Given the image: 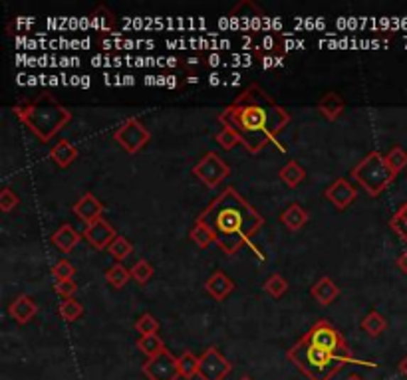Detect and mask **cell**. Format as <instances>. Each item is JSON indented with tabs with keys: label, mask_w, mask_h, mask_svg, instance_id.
<instances>
[{
	"label": "cell",
	"mask_w": 407,
	"mask_h": 380,
	"mask_svg": "<svg viewBox=\"0 0 407 380\" xmlns=\"http://www.w3.org/2000/svg\"><path fill=\"white\" fill-rule=\"evenodd\" d=\"M386 161H388L389 169L399 174L407 167V151L401 147H391L386 155Z\"/></svg>",
	"instance_id": "4dcf8cb0"
},
{
	"label": "cell",
	"mask_w": 407,
	"mask_h": 380,
	"mask_svg": "<svg viewBox=\"0 0 407 380\" xmlns=\"http://www.w3.org/2000/svg\"><path fill=\"white\" fill-rule=\"evenodd\" d=\"M136 347L139 349L141 354H146L147 359H153L157 354H161L165 351V342L159 335H146V337H139L136 342Z\"/></svg>",
	"instance_id": "603a6c76"
},
{
	"label": "cell",
	"mask_w": 407,
	"mask_h": 380,
	"mask_svg": "<svg viewBox=\"0 0 407 380\" xmlns=\"http://www.w3.org/2000/svg\"><path fill=\"white\" fill-rule=\"evenodd\" d=\"M177 364H179V376L185 380H193L199 376V357L191 351L181 352L177 357Z\"/></svg>",
	"instance_id": "44dd1931"
},
{
	"label": "cell",
	"mask_w": 407,
	"mask_h": 380,
	"mask_svg": "<svg viewBox=\"0 0 407 380\" xmlns=\"http://www.w3.org/2000/svg\"><path fill=\"white\" fill-rule=\"evenodd\" d=\"M12 111L30 133L42 142L52 141L72 121V111L50 94H42L34 99H24L14 105Z\"/></svg>",
	"instance_id": "277c9868"
},
{
	"label": "cell",
	"mask_w": 407,
	"mask_h": 380,
	"mask_svg": "<svg viewBox=\"0 0 407 380\" xmlns=\"http://www.w3.org/2000/svg\"><path fill=\"white\" fill-rule=\"evenodd\" d=\"M233 371L231 361L217 347H209L199 354V379L201 380H224Z\"/></svg>",
	"instance_id": "ba28073f"
},
{
	"label": "cell",
	"mask_w": 407,
	"mask_h": 380,
	"mask_svg": "<svg viewBox=\"0 0 407 380\" xmlns=\"http://www.w3.org/2000/svg\"><path fill=\"white\" fill-rule=\"evenodd\" d=\"M346 380H366V379H364L362 374H358V372H354V374H349V376Z\"/></svg>",
	"instance_id": "ab89813d"
},
{
	"label": "cell",
	"mask_w": 407,
	"mask_h": 380,
	"mask_svg": "<svg viewBox=\"0 0 407 380\" xmlns=\"http://www.w3.org/2000/svg\"><path fill=\"white\" fill-rule=\"evenodd\" d=\"M104 210L106 208H104L102 200L96 199L92 192H86V194L72 206V212H74L82 222H86V224H92V222L102 218Z\"/></svg>",
	"instance_id": "4fadbf2b"
},
{
	"label": "cell",
	"mask_w": 407,
	"mask_h": 380,
	"mask_svg": "<svg viewBox=\"0 0 407 380\" xmlns=\"http://www.w3.org/2000/svg\"><path fill=\"white\" fill-rule=\"evenodd\" d=\"M136 331L139 332V337L157 335V332H159V321H157L151 313H143L136 321Z\"/></svg>",
	"instance_id": "d6a6232c"
},
{
	"label": "cell",
	"mask_w": 407,
	"mask_h": 380,
	"mask_svg": "<svg viewBox=\"0 0 407 380\" xmlns=\"http://www.w3.org/2000/svg\"><path fill=\"white\" fill-rule=\"evenodd\" d=\"M264 291L274 297V299H278L282 295L288 291V281L281 276V274H272L266 281H264Z\"/></svg>",
	"instance_id": "f546056e"
},
{
	"label": "cell",
	"mask_w": 407,
	"mask_h": 380,
	"mask_svg": "<svg viewBox=\"0 0 407 380\" xmlns=\"http://www.w3.org/2000/svg\"><path fill=\"white\" fill-rule=\"evenodd\" d=\"M54 289H56V294L62 297V299H72L76 291H78V285L74 279H70V281H54Z\"/></svg>",
	"instance_id": "8d00e7d4"
},
{
	"label": "cell",
	"mask_w": 407,
	"mask_h": 380,
	"mask_svg": "<svg viewBox=\"0 0 407 380\" xmlns=\"http://www.w3.org/2000/svg\"><path fill=\"white\" fill-rule=\"evenodd\" d=\"M107 252L112 254V256L116 257V262H124L126 257H129L134 254V244L124 236H117L109 247H107Z\"/></svg>",
	"instance_id": "83f0119b"
},
{
	"label": "cell",
	"mask_w": 407,
	"mask_h": 380,
	"mask_svg": "<svg viewBox=\"0 0 407 380\" xmlns=\"http://www.w3.org/2000/svg\"><path fill=\"white\" fill-rule=\"evenodd\" d=\"M396 172L389 169L386 155L378 151L368 152L362 161L352 169V179L358 182L362 189H366L369 196H379L384 190L388 189L391 182L396 181Z\"/></svg>",
	"instance_id": "5b68a950"
},
{
	"label": "cell",
	"mask_w": 407,
	"mask_h": 380,
	"mask_svg": "<svg viewBox=\"0 0 407 380\" xmlns=\"http://www.w3.org/2000/svg\"><path fill=\"white\" fill-rule=\"evenodd\" d=\"M78 149L68 139H62L50 149V159L56 162L60 169H68L70 164L78 159Z\"/></svg>",
	"instance_id": "ac0fdd59"
},
{
	"label": "cell",
	"mask_w": 407,
	"mask_h": 380,
	"mask_svg": "<svg viewBox=\"0 0 407 380\" xmlns=\"http://www.w3.org/2000/svg\"><path fill=\"white\" fill-rule=\"evenodd\" d=\"M153 266L147 259H137L134 267H131V277L136 279L139 285H146L151 277H153Z\"/></svg>",
	"instance_id": "1f68e13d"
},
{
	"label": "cell",
	"mask_w": 407,
	"mask_h": 380,
	"mask_svg": "<svg viewBox=\"0 0 407 380\" xmlns=\"http://www.w3.org/2000/svg\"><path fill=\"white\" fill-rule=\"evenodd\" d=\"M205 291L211 295L215 301H224V299L234 291V281L227 276L224 272L217 269V272H213L211 277L205 281Z\"/></svg>",
	"instance_id": "5bb4252c"
},
{
	"label": "cell",
	"mask_w": 407,
	"mask_h": 380,
	"mask_svg": "<svg viewBox=\"0 0 407 380\" xmlns=\"http://www.w3.org/2000/svg\"><path fill=\"white\" fill-rule=\"evenodd\" d=\"M215 141L223 147V151H231V149H234V147L241 142V139H239V135L234 133V131H231V129L223 127L219 133L215 135Z\"/></svg>",
	"instance_id": "e575fe53"
},
{
	"label": "cell",
	"mask_w": 407,
	"mask_h": 380,
	"mask_svg": "<svg viewBox=\"0 0 407 380\" xmlns=\"http://www.w3.org/2000/svg\"><path fill=\"white\" fill-rule=\"evenodd\" d=\"M60 315H62V319L64 321H68V323H74V321H78L80 317L84 315V305L80 303L78 299H64L58 307Z\"/></svg>",
	"instance_id": "4316f807"
},
{
	"label": "cell",
	"mask_w": 407,
	"mask_h": 380,
	"mask_svg": "<svg viewBox=\"0 0 407 380\" xmlns=\"http://www.w3.org/2000/svg\"><path fill=\"white\" fill-rule=\"evenodd\" d=\"M193 174L203 182L207 189H217L231 174V167L217 152L211 151L207 152L203 159L195 164Z\"/></svg>",
	"instance_id": "52a82bcc"
},
{
	"label": "cell",
	"mask_w": 407,
	"mask_h": 380,
	"mask_svg": "<svg viewBox=\"0 0 407 380\" xmlns=\"http://www.w3.org/2000/svg\"><path fill=\"white\" fill-rule=\"evenodd\" d=\"M304 179H306V171L298 164V161H288L281 169V181L291 189H296Z\"/></svg>",
	"instance_id": "7402d4cb"
},
{
	"label": "cell",
	"mask_w": 407,
	"mask_h": 380,
	"mask_svg": "<svg viewBox=\"0 0 407 380\" xmlns=\"http://www.w3.org/2000/svg\"><path fill=\"white\" fill-rule=\"evenodd\" d=\"M359 327H362V331L368 332L369 337H379L381 332H386V329H388V319L379 313V311L371 309V311L362 319Z\"/></svg>",
	"instance_id": "ffe728a7"
},
{
	"label": "cell",
	"mask_w": 407,
	"mask_h": 380,
	"mask_svg": "<svg viewBox=\"0 0 407 380\" xmlns=\"http://www.w3.org/2000/svg\"><path fill=\"white\" fill-rule=\"evenodd\" d=\"M141 372L146 374L147 380H177L179 379V364L175 354L165 349L161 354L153 359H147L141 367Z\"/></svg>",
	"instance_id": "9c48e42d"
},
{
	"label": "cell",
	"mask_w": 407,
	"mask_h": 380,
	"mask_svg": "<svg viewBox=\"0 0 407 380\" xmlns=\"http://www.w3.org/2000/svg\"><path fill=\"white\" fill-rule=\"evenodd\" d=\"M399 374H401V376H406L407 379V354L406 357H403V359H401V361H399Z\"/></svg>",
	"instance_id": "f35d334b"
},
{
	"label": "cell",
	"mask_w": 407,
	"mask_h": 380,
	"mask_svg": "<svg viewBox=\"0 0 407 380\" xmlns=\"http://www.w3.org/2000/svg\"><path fill=\"white\" fill-rule=\"evenodd\" d=\"M114 141L129 155H136L151 141V131L137 117H129L114 131Z\"/></svg>",
	"instance_id": "8992f818"
},
{
	"label": "cell",
	"mask_w": 407,
	"mask_h": 380,
	"mask_svg": "<svg viewBox=\"0 0 407 380\" xmlns=\"http://www.w3.org/2000/svg\"><path fill=\"white\" fill-rule=\"evenodd\" d=\"M52 276H54V281H70L76 276V267L72 266L68 259H58L52 266Z\"/></svg>",
	"instance_id": "836d02e7"
},
{
	"label": "cell",
	"mask_w": 407,
	"mask_h": 380,
	"mask_svg": "<svg viewBox=\"0 0 407 380\" xmlns=\"http://www.w3.org/2000/svg\"><path fill=\"white\" fill-rule=\"evenodd\" d=\"M215 234V244L227 256H234L262 228L264 218L233 186L227 189L197 216Z\"/></svg>",
	"instance_id": "3957f363"
},
{
	"label": "cell",
	"mask_w": 407,
	"mask_h": 380,
	"mask_svg": "<svg viewBox=\"0 0 407 380\" xmlns=\"http://www.w3.org/2000/svg\"><path fill=\"white\" fill-rule=\"evenodd\" d=\"M217 119L239 135L246 151L256 155L266 145L278 142V135L291 123V113L259 84H251L233 104L224 107Z\"/></svg>",
	"instance_id": "6da1fadb"
},
{
	"label": "cell",
	"mask_w": 407,
	"mask_h": 380,
	"mask_svg": "<svg viewBox=\"0 0 407 380\" xmlns=\"http://www.w3.org/2000/svg\"><path fill=\"white\" fill-rule=\"evenodd\" d=\"M286 357L308 380H332L346 364L378 367L374 361L354 357L344 335L326 319L312 325L288 349Z\"/></svg>",
	"instance_id": "7a4b0ae2"
},
{
	"label": "cell",
	"mask_w": 407,
	"mask_h": 380,
	"mask_svg": "<svg viewBox=\"0 0 407 380\" xmlns=\"http://www.w3.org/2000/svg\"><path fill=\"white\" fill-rule=\"evenodd\" d=\"M398 267L407 276V250L403 252V254H401V256L398 257Z\"/></svg>",
	"instance_id": "74e56055"
},
{
	"label": "cell",
	"mask_w": 407,
	"mask_h": 380,
	"mask_svg": "<svg viewBox=\"0 0 407 380\" xmlns=\"http://www.w3.org/2000/svg\"><path fill=\"white\" fill-rule=\"evenodd\" d=\"M189 236H191V240H193L195 244L199 247H209L211 244H215V234L211 232V228L209 226H205L203 222H195L193 228H191V232H189Z\"/></svg>",
	"instance_id": "484cf974"
},
{
	"label": "cell",
	"mask_w": 407,
	"mask_h": 380,
	"mask_svg": "<svg viewBox=\"0 0 407 380\" xmlns=\"http://www.w3.org/2000/svg\"><path fill=\"white\" fill-rule=\"evenodd\" d=\"M20 204L18 194L14 192V190L6 186V189H2L0 192V210L2 212H10V210H14Z\"/></svg>",
	"instance_id": "d590c367"
},
{
	"label": "cell",
	"mask_w": 407,
	"mask_h": 380,
	"mask_svg": "<svg viewBox=\"0 0 407 380\" xmlns=\"http://www.w3.org/2000/svg\"><path fill=\"white\" fill-rule=\"evenodd\" d=\"M239 380H252V379H251V376H249V374H244V376H241V379H239Z\"/></svg>",
	"instance_id": "60d3db41"
},
{
	"label": "cell",
	"mask_w": 407,
	"mask_h": 380,
	"mask_svg": "<svg viewBox=\"0 0 407 380\" xmlns=\"http://www.w3.org/2000/svg\"><path fill=\"white\" fill-rule=\"evenodd\" d=\"M308 220H310L308 210H304L300 204H296V202H292L291 206L286 210H282L281 214V222L286 228L291 230V232H300V230L308 224Z\"/></svg>",
	"instance_id": "2e32d148"
},
{
	"label": "cell",
	"mask_w": 407,
	"mask_h": 380,
	"mask_svg": "<svg viewBox=\"0 0 407 380\" xmlns=\"http://www.w3.org/2000/svg\"><path fill=\"white\" fill-rule=\"evenodd\" d=\"M36 313H38V303L28 294H20L9 305V315L14 319V323L18 325L30 323L36 317Z\"/></svg>",
	"instance_id": "7c38bea8"
},
{
	"label": "cell",
	"mask_w": 407,
	"mask_h": 380,
	"mask_svg": "<svg viewBox=\"0 0 407 380\" xmlns=\"http://www.w3.org/2000/svg\"><path fill=\"white\" fill-rule=\"evenodd\" d=\"M82 236L89 242V246H94L96 250H106L116 240L117 234L116 228L107 220L99 218L96 222H92V224H87L86 230L82 232Z\"/></svg>",
	"instance_id": "30bf717a"
},
{
	"label": "cell",
	"mask_w": 407,
	"mask_h": 380,
	"mask_svg": "<svg viewBox=\"0 0 407 380\" xmlns=\"http://www.w3.org/2000/svg\"><path fill=\"white\" fill-rule=\"evenodd\" d=\"M318 109H320V113L328 119V121H334V119H338L340 115L344 113V109H346V101H344V97L336 91H328V94L322 97L320 101H318Z\"/></svg>",
	"instance_id": "d6986e66"
},
{
	"label": "cell",
	"mask_w": 407,
	"mask_h": 380,
	"mask_svg": "<svg viewBox=\"0 0 407 380\" xmlns=\"http://www.w3.org/2000/svg\"><path fill=\"white\" fill-rule=\"evenodd\" d=\"M89 22H92V28H96L97 32H109V30L116 26V16H114V12H109L106 6H97V9L92 12Z\"/></svg>",
	"instance_id": "cb8c5ba5"
},
{
	"label": "cell",
	"mask_w": 407,
	"mask_h": 380,
	"mask_svg": "<svg viewBox=\"0 0 407 380\" xmlns=\"http://www.w3.org/2000/svg\"><path fill=\"white\" fill-rule=\"evenodd\" d=\"M129 279H131V269H127L121 262H116V264L106 272V281L112 285V287H116V289L126 287Z\"/></svg>",
	"instance_id": "d4e9b609"
},
{
	"label": "cell",
	"mask_w": 407,
	"mask_h": 380,
	"mask_svg": "<svg viewBox=\"0 0 407 380\" xmlns=\"http://www.w3.org/2000/svg\"><path fill=\"white\" fill-rule=\"evenodd\" d=\"M310 295H312V299H314V301H318L322 307H328V305L334 303V301L340 297V287H338V284L332 279V277L324 276V277H320L316 284L312 285Z\"/></svg>",
	"instance_id": "9a60e30c"
},
{
	"label": "cell",
	"mask_w": 407,
	"mask_h": 380,
	"mask_svg": "<svg viewBox=\"0 0 407 380\" xmlns=\"http://www.w3.org/2000/svg\"><path fill=\"white\" fill-rule=\"evenodd\" d=\"M389 228L394 230L398 238H401L403 242H407V200L399 206V210L389 220Z\"/></svg>",
	"instance_id": "f1b7e54d"
},
{
	"label": "cell",
	"mask_w": 407,
	"mask_h": 380,
	"mask_svg": "<svg viewBox=\"0 0 407 380\" xmlns=\"http://www.w3.org/2000/svg\"><path fill=\"white\" fill-rule=\"evenodd\" d=\"M50 240H52V244L58 247L60 252H64V254H70L74 247L78 246L80 240H82V236H80L76 230L72 228L70 224H62L52 236H50Z\"/></svg>",
	"instance_id": "e0dca14e"
},
{
	"label": "cell",
	"mask_w": 407,
	"mask_h": 380,
	"mask_svg": "<svg viewBox=\"0 0 407 380\" xmlns=\"http://www.w3.org/2000/svg\"><path fill=\"white\" fill-rule=\"evenodd\" d=\"M324 196L330 204H334L338 210H346L356 200L358 190L354 189V184H349L346 179H338L334 181V184H330L328 189L324 190Z\"/></svg>",
	"instance_id": "8fae6325"
}]
</instances>
